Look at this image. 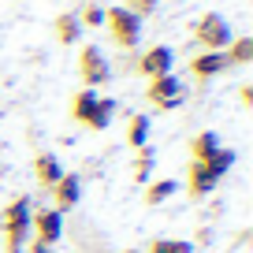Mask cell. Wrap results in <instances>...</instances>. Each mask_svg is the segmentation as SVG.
Wrapping results in <instances>:
<instances>
[{
  "instance_id": "1",
  "label": "cell",
  "mask_w": 253,
  "mask_h": 253,
  "mask_svg": "<svg viewBox=\"0 0 253 253\" xmlns=\"http://www.w3.org/2000/svg\"><path fill=\"white\" fill-rule=\"evenodd\" d=\"M30 216H34V201L30 198H15L11 205H4V212H0L4 253H23L26 238H30Z\"/></svg>"
},
{
  "instance_id": "2",
  "label": "cell",
  "mask_w": 253,
  "mask_h": 253,
  "mask_svg": "<svg viewBox=\"0 0 253 253\" xmlns=\"http://www.w3.org/2000/svg\"><path fill=\"white\" fill-rule=\"evenodd\" d=\"M231 23L223 15H216V11H209V15L198 19V26H194V41H198L205 52H223V48L231 45Z\"/></svg>"
},
{
  "instance_id": "3",
  "label": "cell",
  "mask_w": 253,
  "mask_h": 253,
  "mask_svg": "<svg viewBox=\"0 0 253 253\" xmlns=\"http://www.w3.org/2000/svg\"><path fill=\"white\" fill-rule=\"evenodd\" d=\"M104 23H108L112 41H116L119 48H134V45H138V38H142V19H138L134 11H126L123 4H119V8H108V11H104Z\"/></svg>"
},
{
  "instance_id": "4",
  "label": "cell",
  "mask_w": 253,
  "mask_h": 253,
  "mask_svg": "<svg viewBox=\"0 0 253 253\" xmlns=\"http://www.w3.org/2000/svg\"><path fill=\"white\" fill-rule=\"evenodd\" d=\"M79 75L86 82V89H97L112 79V67H108V56H104L101 45H82L79 52Z\"/></svg>"
},
{
  "instance_id": "5",
  "label": "cell",
  "mask_w": 253,
  "mask_h": 253,
  "mask_svg": "<svg viewBox=\"0 0 253 253\" xmlns=\"http://www.w3.org/2000/svg\"><path fill=\"white\" fill-rule=\"evenodd\" d=\"M145 97H149V104H157L160 112H175L182 104V97H186V89H182V79H175V75H160V79H149Z\"/></svg>"
},
{
  "instance_id": "6",
  "label": "cell",
  "mask_w": 253,
  "mask_h": 253,
  "mask_svg": "<svg viewBox=\"0 0 253 253\" xmlns=\"http://www.w3.org/2000/svg\"><path fill=\"white\" fill-rule=\"evenodd\" d=\"M30 231H34V242H41V246H48V250H52V246L63 238V212H56V209H45V205L34 209Z\"/></svg>"
},
{
  "instance_id": "7",
  "label": "cell",
  "mask_w": 253,
  "mask_h": 253,
  "mask_svg": "<svg viewBox=\"0 0 253 253\" xmlns=\"http://www.w3.org/2000/svg\"><path fill=\"white\" fill-rule=\"evenodd\" d=\"M171 63H175V52L168 45H153L138 56V75L142 79H160V75H171Z\"/></svg>"
},
{
  "instance_id": "8",
  "label": "cell",
  "mask_w": 253,
  "mask_h": 253,
  "mask_svg": "<svg viewBox=\"0 0 253 253\" xmlns=\"http://www.w3.org/2000/svg\"><path fill=\"white\" fill-rule=\"evenodd\" d=\"M52 194V209L56 212H67V209L79 205V194H82V179L75 171H63L60 179H56V186L48 190Z\"/></svg>"
},
{
  "instance_id": "9",
  "label": "cell",
  "mask_w": 253,
  "mask_h": 253,
  "mask_svg": "<svg viewBox=\"0 0 253 253\" xmlns=\"http://www.w3.org/2000/svg\"><path fill=\"white\" fill-rule=\"evenodd\" d=\"M216 175H212V168L205 164V160H190V168H186V190H190V198H209L216 190Z\"/></svg>"
},
{
  "instance_id": "10",
  "label": "cell",
  "mask_w": 253,
  "mask_h": 253,
  "mask_svg": "<svg viewBox=\"0 0 253 253\" xmlns=\"http://www.w3.org/2000/svg\"><path fill=\"white\" fill-rule=\"evenodd\" d=\"M227 67H231V63H227V56H223V52H198L194 60H190V75H194V79H201V82L223 75Z\"/></svg>"
},
{
  "instance_id": "11",
  "label": "cell",
  "mask_w": 253,
  "mask_h": 253,
  "mask_svg": "<svg viewBox=\"0 0 253 253\" xmlns=\"http://www.w3.org/2000/svg\"><path fill=\"white\" fill-rule=\"evenodd\" d=\"M60 175H63V164H60L56 153H38V157H34V179H38L41 190H52Z\"/></svg>"
},
{
  "instance_id": "12",
  "label": "cell",
  "mask_w": 253,
  "mask_h": 253,
  "mask_svg": "<svg viewBox=\"0 0 253 253\" xmlns=\"http://www.w3.org/2000/svg\"><path fill=\"white\" fill-rule=\"evenodd\" d=\"M82 38V23L75 11H63V15H56V41L60 45H75V41Z\"/></svg>"
},
{
  "instance_id": "13",
  "label": "cell",
  "mask_w": 253,
  "mask_h": 253,
  "mask_svg": "<svg viewBox=\"0 0 253 253\" xmlns=\"http://www.w3.org/2000/svg\"><path fill=\"white\" fill-rule=\"evenodd\" d=\"M149 130H153V123H149V116H142V112L126 119V142H130V149L149 145Z\"/></svg>"
},
{
  "instance_id": "14",
  "label": "cell",
  "mask_w": 253,
  "mask_h": 253,
  "mask_svg": "<svg viewBox=\"0 0 253 253\" xmlns=\"http://www.w3.org/2000/svg\"><path fill=\"white\" fill-rule=\"evenodd\" d=\"M97 89H82V93H75V101H71V119L75 123H82L86 126V119L93 116V108H97Z\"/></svg>"
},
{
  "instance_id": "15",
  "label": "cell",
  "mask_w": 253,
  "mask_h": 253,
  "mask_svg": "<svg viewBox=\"0 0 253 253\" xmlns=\"http://www.w3.org/2000/svg\"><path fill=\"white\" fill-rule=\"evenodd\" d=\"M216 149H220V134H216V130H201V134L190 142V160H209Z\"/></svg>"
},
{
  "instance_id": "16",
  "label": "cell",
  "mask_w": 253,
  "mask_h": 253,
  "mask_svg": "<svg viewBox=\"0 0 253 253\" xmlns=\"http://www.w3.org/2000/svg\"><path fill=\"white\" fill-rule=\"evenodd\" d=\"M175 190H179V182L175 179H157L145 186V205H164L168 198H175Z\"/></svg>"
},
{
  "instance_id": "17",
  "label": "cell",
  "mask_w": 253,
  "mask_h": 253,
  "mask_svg": "<svg viewBox=\"0 0 253 253\" xmlns=\"http://www.w3.org/2000/svg\"><path fill=\"white\" fill-rule=\"evenodd\" d=\"M112 116H116V101H112V97H97V108H93V116L86 119V126L89 130H104V126L112 123Z\"/></svg>"
},
{
  "instance_id": "18",
  "label": "cell",
  "mask_w": 253,
  "mask_h": 253,
  "mask_svg": "<svg viewBox=\"0 0 253 253\" xmlns=\"http://www.w3.org/2000/svg\"><path fill=\"white\" fill-rule=\"evenodd\" d=\"M223 56H227V63H250L253 60V38H231V45L223 48Z\"/></svg>"
},
{
  "instance_id": "19",
  "label": "cell",
  "mask_w": 253,
  "mask_h": 253,
  "mask_svg": "<svg viewBox=\"0 0 253 253\" xmlns=\"http://www.w3.org/2000/svg\"><path fill=\"white\" fill-rule=\"evenodd\" d=\"M153 164H157V149L142 145V149H138V157H134V182H149Z\"/></svg>"
},
{
  "instance_id": "20",
  "label": "cell",
  "mask_w": 253,
  "mask_h": 253,
  "mask_svg": "<svg viewBox=\"0 0 253 253\" xmlns=\"http://www.w3.org/2000/svg\"><path fill=\"white\" fill-rule=\"evenodd\" d=\"M205 164L212 168V175H216V179H223V175H227L231 168H235V149H223V145H220V149H216L212 157L205 160Z\"/></svg>"
},
{
  "instance_id": "21",
  "label": "cell",
  "mask_w": 253,
  "mask_h": 253,
  "mask_svg": "<svg viewBox=\"0 0 253 253\" xmlns=\"http://www.w3.org/2000/svg\"><path fill=\"white\" fill-rule=\"evenodd\" d=\"M149 253H194V242H186V238H157L149 246Z\"/></svg>"
},
{
  "instance_id": "22",
  "label": "cell",
  "mask_w": 253,
  "mask_h": 253,
  "mask_svg": "<svg viewBox=\"0 0 253 253\" xmlns=\"http://www.w3.org/2000/svg\"><path fill=\"white\" fill-rule=\"evenodd\" d=\"M79 23L82 26H104V8H101V4H86L82 15H79Z\"/></svg>"
},
{
  "instance_id": "23",
  "label": "cell",
  "mask_w": 253,
  "mask_h": 253,
  "mask_svg": "<svg viewBox=\"0 0 253 253\" xmlns=\"http://www.w3.org/2000/svg\"><path fill=\"white\" fill-rule=\"evenodd\" d=\"M157 4H160V0H123V8H126V11H134L138 19L153 15V11H157Z\"/></svg>"
},
{
  "instance_id": "24",
  "label": "cell",
  "mask_w": 253,
  "mask_h": 253,
  "mask_svg": "<svg viewBox=\"0 0 253 253\" xmlns=\"http://www.w3.org/2000/svg\"><path fill=\"white\" fill-rule=\"evenodd\" d=\"M238 97H242V104H246V108H250V104H253V86H250V82H246V86L238 89Z\"/></svg>"
},
{
  "instance_id": "25",
  "label": "cell",
  "mask_w": 253,
  "mask_h": 253,
  "mask_svg": "<svg viewBox=\"0 0 253 253\" xmlns=\"http://www.w3.org/2000/svg\"><path fill=\"white\" fill-rule=\"evenodd\" d=\"M205 242H212V231L201 227V231H198V246H205Z\"/></svg>"
},
{
  "instance_id": "26",
  "label": "cell",
  "mask_w": 253,
  "mask_h": 253,
  "mask_svg": "<svg viewBox=\"0 0 253 253\" xmlns=\"http://www.w3.org/2000/svg\"><path fill=\"white\" fill-rule=\"evenodd\" d=\"M30 253H48V246H41V242H30Z\"/></svg>"
},
{
  "instance_id": "27",
  "label": "cell",
  "mask_w": 253,
  "mask_h": 253,
  "mask_svg": "<svg viewBox=\"0 0 253 253\" xmlns=\"http://www.w3.org/2000/svg\"><path fill=\"white\" fill-rule=\"evenodd\" d=\"M123 253H138V250H123Z\"/></svg>"
}]
</instances>
